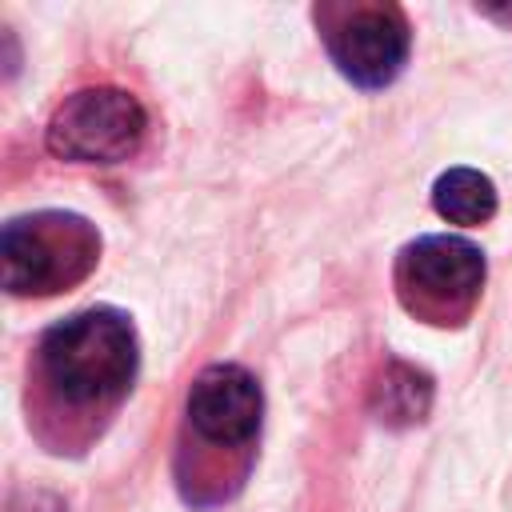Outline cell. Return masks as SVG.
<instances>
[{
	"label": "cell",
	"instance_id": "obj_5",
	"mask_svg": "<svg viewBox=\"0 0 512 512\" xmlns=\"http://www.w3.org/2000/svg\"><path fill=\"white\" fill-rule=\"evenodd\" d=\"M408 48H412V32L396 4L356 8L328 32V52L344 72V80H352L356 88L392 84L408 60Z\"/></svg>",
	"mask_w": 512,
	"mask_h": 512
},
{
	"label": "cell",
	"instance_id": "obj_9",
	"mask_svg": "<svg viewBox=\"0 0 512 512\" xmlns=\"http://www.w3.org/2000/svg\"><path fill=\"white\" fill-rule=\"evenodd\" d=\"M12 512H64L52 496H24V504H12Z\"/></svg>",
	"mask_w": 512,
	"mask_h": 512
},
{
	"label": "cell",
	"instance_id": "obj_8",
	"mask_svg": "<svg viewBox=\"0 0 512 512\" xmlns=\"http://www.w3.org/2000/svg\"><path fill=\"white\" fill-rule=\"evenodd\" d=\"M496 184L480 168H448L432 184V208L460 228L488 224L496 216Z\"/></svg>",
	"mask_w": 512,
	"mask_h": 512
},
{
	"label": "cell",
	"instance_id": "obj_1",
	"mask_svg": "<svg viewBox=\"0 0 512 512\" xmlns=\"http://www.w3.org/2000/svg\"><path fill=\"white\" fill-rule=\"evenodd\" d=\"M140 364V340L120 308H84L40 340V372L68 404L120 400Z\"/></svg>",
	"mask_w": 512,
	"mask_h": 512
},
{
	"label": "cell",
	"instance_id": "obj_10",
	"mask_svg": "<svg viewBox=\"0 0 512 512\" xmlns=\"http://www.w3.org/2000/svg\"><path fill=\"white\" fill-rule=\"evenodd\" d=\"M480 16H488V20H496V24H504V28H512V8H476Z\"/></svg>",
	"mask_w": 512,
	"mask_h": 512
},
{
	"label": "cell",
	"instance_id": "obj_2",
	"mask_svg": "<svg viewBox=\"0 0 512 512\" xmlns=\"http://www.w3.org/2000/svg\"><path fill=\"white\" fill-rule=\"evenodd\" d=\"M100 260V232L76 212L16 216L0 232V276L12 296H52Z\"/></svg>",
	"mask_w": 512,
	"mask_h": 512
},
{
	"label": "cell",
	"instance_id": "obj_6",
	"mask_svg": "<svg viewBox=\"0 0 512 512\" xmlns=\"http://www.w3.org/2000/svg\"><path fill=\"white\" fill-rule=\"evenodd\" d=\"M264 392L240 364H208L188 388V424L200 440L240 448L260 432Z\"/></svg>",
	"mask_w": 512,
	"mask_h": 512
},
{
	"label": "cell",
	"instance_id": "obj_4",
	"mask_svg": "<svg viewBox=\"0 0 512 512\" xmlns=\"http://www.w3.org/2000/svg\"><path fill=\"white\" fill-rule=\"evenodd\" d=\"M484 252L464 236H420L400 252V288L412 308L432 316L464 312L484 288Z\"/></svg>",
	"mask_w": 512,
	"mask_h": 512
},
{
	"label": "cell",
	"instance_id": "obj_7",
	"mask_svg": "<svg viewBox=\"0 0 512 512\" xmlns=\"http://www.w3.org/2000/svg\"><path fill=\"white\" fill-rule=\"evenodd\" d=\"M368 408L380 424L388 428H408V424H420L432 408V376L416 364H404V360H388L380 368V376L372 380V392H368Z\"/></svg>",
	"mask_w": 512,
	"mask_h": 512
},
{
	"label": "cell",
	"instance_id": "obj_3",
	"mask_svg": "<svg viewBox=\"0 0 512 512\" xmlns=\"http://www.w3.org/2000/svg\"><path fill=\"white\" fill-rule=\"evenodd\" d=\"M148 132L144 104L128 88L96 84L72 92L48 120L44 144L56 160L68 164H120L128 160Z\"/></svg>",
	"mask_w": 512,
	"mask_h": 512
}]
</instances>
